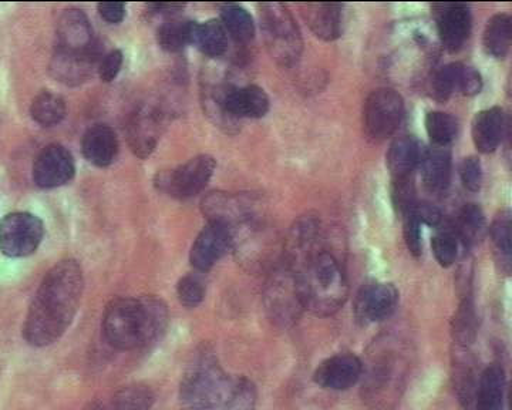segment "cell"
Wrapping results in <instances>:
<instances>
[{"mask_svg": "<svg viewBox=\"0 0 512 410\" xmlns=\"http://www.w3.org/2000/svg\"><path fill=\"white\" fill-rule=\"evenodd\" d=\"M256 398L254 383L224 371L207 356L198 359L181 382V410H254Z\"/></svg>", "mask_w": 512, "mask_h": 410, "instance_id": "cell-2", "label": "cell"}, {"mask_svg": "<svg viewBox=\"0 0 512 410\" xmlns=\"http://www.w3.org/2000/svg\"><path fill=\"white\" fill-rule=\"evenodd\" d=\"M84 291L82 267L63 260L50 268L30 304L23 336L29 345L43 348L59 341L72 325Z\"/></svg>", "mask_w": 512, "mask_h": 410, "instance_id": "cell-1", "label": "cell"}, {"mask_svg": "<svg viewBox=\"0 0 512 410\" xmlns=\"http://www.w3.org/2000/svg\"><path fill=\"white\" fill-rule=\"evenodd\" d=\"M197 22L192 20L173 19L165 22L158 29L157 39L158 45L165 52L178 53L185 47L194 45L195 30H197Z\"/></svg>", "mask_w": 512, "mask_h": 410, "instance_id": "cell-29", "label": "cell"}, {"mask_svg": "<svg viewBox=\"0 0 512 410\" xmlns=\"http://www.w3.org/2000/svg\"><path fill=\"white\" fill-rule=\"evenodd\" d=\"M76 176V161L69 149L62 144H49L37 154L33 164V181L37 187L57 188L66 186Z\"/></svg>", "mask_w": 512, "mask_h": 410, "instance_id": "cell-9", "label": "cell"}, {"mask_svg": "<svg viewBox=\"0 0 512 410\" xmlns=\"http://www.w3.org/2000/svg\"><path fill=\"white\" fill-rule=\"evenodd\" d=\"M101 19L111 25H119L126 18V5L120 2H103L97 5Z\"/></svg>", "mask_w": 512, "mask_h": 410, "instance_id": "cell-44", "label": "cell"}, {"mask_svg": "<svg viewBox=\"0 0 512 410\" xmlns=\"http://www.w3.org/2000/svg\"><path fill=\"white\" fill-rule=\"evenodd\" d=\"M476 406L477 410L505 409V372L500 365H490L481 373Z\"/></svg>", "mask_w": 512, "mask_h": 410, "instance_id": "cell-24", "label": "cell"}, {"mask_svg": "<svg viewBox=\"0 0 512 410\" xmlns=\"http://www.w3.org/2000/svg\"><path fill=\"white\" fill-rule=\"evenodd\" d=\"M414 214L419 218L420 224L429 225V227H439L441 224V220H443V215H441V211L436 205L431 203H427V201H417L416 205H414Z\"/></svg>", "mask_w": 512, "mask_h": 410, "instance_id": "cell-43", "label": "cell"}, {"mask_svg": "<svg viewBox=\"0 0 512 410\" xmlns=\"http://www.w3.org/2000/svg\"><path fill=\"white\" fill-rule=\"evenodd\" d=\"M168 325V309L156 297L117 298L107 305L103 332L120 351H136L156 342Z\"/></svg>", "mask_w": 512, "mask_h": 410, "instance_id": "cell-3", "label": "cell"}, {"mask_svg": "<svg viewBox=\"0 0 512 410\" xmlns=\"http://www.w3.org/2000/svg\"><path fill=\"white\" fill-rule=\"evenodd\" d=\"M512 23L508 15H495L484 29L483 45L488 56L503 60L511 49Z\"/></svg>", "mask_w": 512, "mask_h": 410, "instance_id": "cell-25", "label": "cell"}, {"mask_svg": "<svg viewBox=\"0 0 512 410\" xmlns=\"http://www.w3.org/2000/svg\"><path fill=\"white\" fill-rule=\"evenodd\" d=\"M221 23L227 35L239 45H248L255 39V22L247 9L238 5H224L221 9Z\"/></svg>", "mask_w": 512, "mask_h": 410, "instance_id": "cell-28", "label": "cell"}, {"mask_svg": "<svg viewBox=\"0 0 512 410\" xmlns=\"http://www.w3.org/2000/svg\"><path fill=\"white\" fill-rule=\"evenodd\" d=\"M153 402V392L147 386L131 385L117 392L106 410H150Z\"/></svg>", "mask_w": 512, "mask_h": 410, "instance_id": "cell-33", "label": "cell"}, {"mask_svg": "<svg viewBox=\"0 0 512 410\" xmlns=\"http://www.w3.org/2000/svg\"><path fill=\"white\" fill-rule=\"evenodd\" d=\"M123 63L124 55L119 49L111 50L107 55L101 57L99 67H97L101 82L111 83L113 80H116V77L119 76L121 72Z\"/></svg>", "mask_w": 512, "mask_h": 410, "instance_id": "cell-41", "label": "cell"}, {"mask_svg": "<svg viewBox=\"0 0 512 410\" xmlns=\"http://www.w3.org/2000/svg\"><path fill=\"white\" fill-rule=\"evenodd\" d=\"M453 230L460 244L466 248L480 243L487 231V221H485L484 211L481 210L480 205H464L458 213L456 227Z\"/></svg>", "mask_w": 512, "mask_h": 410, "instance_id": "cell-26", "label": "cell"}, {"mask_svg": "<svg viewBox=\"0 0 512 410\" xmlns=\"http://www.w3.org/2000/svg\"><path fill=\"white\" fill-rule=\"evenodd\" d=\"M460 178L463 186L471 193H477L483 186V166L476 156L466 157L460 166Z\"/></svg>", "mask_w": 512, "mask_h": 410, "instance_id": "cell-39", "label": "cell"}, {"mask_svg": "<svg viewBox=\"0 0 512 410\" xmlns=\"http://www.w3.org/2000/svg\"><path fill=\"white\" fill-rule=\"evenodd\" d=\"M194 45L204 53L205 56L221 57L228 49V35L220 20H207L198 23L195 30Z\"/></svg>", "mask_w": 512, "mask_h": 410, "instance_id": "cell-31", "label": "cell"}, {"mask_svg": "<svg viewBox=\"0 0 512 410\" xmlns=\"http://www.w3.org/2000/svg\"><path fill=\"white\" fill-rule=\"evenodd\" d=\"M66 114L67 104L63 97L49 90L37 94L30 104V116L42 127L57 126L66 119Z\"/></svg>", "mask_w": 512, "mask_h": 410, "instance_id": "cell-30", "label": "cell"}, {"mask_svg": "<svg viewBox=\"0 0 512 410\" xmlns=\"http://www.w3.org/2000/svg\"><path fill=\"white\" fill-rule=\"evenodd\" d=\"M474 328H476V315H474L473 304L470 301H464L454 319V334L457 338L468 339L474 334Z\"/></svg>", "mask_w": 512, "mask_h": 410, "instance_id": "cell-40", "label": "cell"}, {"mask_svg": "<svg viewBox=\"0 0 512 410\" xmlns=\"http://www.w3.org/2000/svg\"><path fill=\"white\" fill-rule=\"evenodd\" d=\"M433 12L441 45L448 53L460 52L473 29L470 6L466 3H434Z\"/></svg>", "mask_w": 512, "mask_h": 410, "instance_id": "cell-10", "label": "cell"}, {"mask_svg": "<svg viewBox=\"0 0 512 410\" xmlns=\"http://www.w3.org/2000/svg\"><path fill=\"white\" fill-rule=\"evenodd\" d=\"M490 238L498 267L504 274H510L512 257L510 210H501L495 215L490 227Z\"/></svg>", "mask_w": 512, "mask_h": 410, "instance_id": "cell-27", "label": "cell"}, {"mask_svg": "<svg viewBox=\"0 0 512 410\" xmlns=\"http://www.w3.org/2000/svg\"><path fill=\"white\" fill-rule=\"evenodd\" d=\"M413 208L402 215L403 237L410 254H412L413 257L419 258L421 252H423V244H421V224L419 218L414 214Z\"/></svg>", "mask_w": 512, "mask_h": 410, "instance_id": "cell-38", "label": "cell"}, {"mask_svg": "<svg viewBox=\"0 0 512 410\" xmlns=\"http://www.w3.org/2000/svg\"><path fill=\"white\" fill-rule=\"evenodd\" d=\"M221 107L229 119L238 122L241 119H262L271 109V102L262 87L249 84L235 89L225 87Z\"/></svg>", "mask_w": 512, "mask_h": 410, "instance_id": "cell-16", "label": "cell"}, {"mask_svg": "<svg viewBox=\"0 0 512 410\" xmlns=\"http://www.w3.org/2000/svg\"><path fill=\"white\" fill-rule=\"evenodd\" d=\"M120 144L116 131L106 124H97L84 133L82 151L84 159L93 166L106 168L117 159Z\"/></svg>", "mask_w": 512, "mask_h": 410, "instance_id": "cell-21", "label": "cell"}, {"mask_svg": "<svg viewBox=\"0 0 512 410\" xmlns=\"http://www.w3.org/2000/svg\"><path fill=\"white\" fill-rule=\"evenodd\" d=\"M461 66L463 63H450L434 73L431 79V94L437 102H447L454 93H458Z\"/></svg>", "mask_w": 512, "mask_h": 410, "instance_id": "cell-34", "label": "cell"}, {"mask_svg": "<svg viewBox=\"0 0 512 410\" xmlns=\"http://www.w3.org/2000/svg\"><path fill=\"white\" fill-rule=\"evenodd\" d=\"M424 187L433 194L446 193L451 181V156L447 149L426 150L420 163Z\"/></svg>", "mask_w": 512, "mask_h": 410, "instance_id": "cell-23", "label": "cell"}, {"mask_svg": "<svg viewBox=\"0 0 512 410\" xmlns=\"http://www.w3.org/2000/svg\"><path fill=\"white\" fill-rule=\"evenodd\" d=\"M268 309L272 317L281 322L293 321L299 317L303 308L298 278L291 267L275 272L269 284Z\"/></svg>", "mask_w": 512, "mask_h": 410, "instance_id": "cell-13", "label": "cell"}, {"mask_svg": "<svg viewBox=\"0 0 512 410\" xmlns=\"http://www.w3.org/2000/svg\"><path fill=\"white\" fill-rule=\"evenodd\" d=\"M99 62V50L87 53H69L55 50L50 60V75L66 86H80L93 76Z\"/></svg>", "mask_w": 512, "mask_h": 410, "instance_id": "cell-18", "label": "cell"}, {"mask_svg": "<svg viewBox=\"0 0 512 410\" xmlns=\"http://www.w3.org/2000/svg\"><path fill=\"white\" fill-rule=\"evenodd\" d=\"M426 150L414 136H402L394 140L386 156L387 168L393 180L412 177L413 171L420 167Z\"/></svg>", "mask_w": 512, "mask_h": 410, "instance_id": "cell-22", "label": "cell"}, {"mask_svg": "<svg viewBox=\"0 0 512 410\" xmlns=\"http://www.w3.org/2000/svg\"><path fill=\"white\" fill-rule=\"evenodd\" d=\"M177 295L184 307H198L205 298L204 282L197 275H185L178 281Z\"/></svg>", "mask_w": 512, "mask_h": 410, "instance_id": "cell-37", "label": "cell"}, {"mask_svg": "<svg viewBox=\"0 0 512 410\" xmlns=\"http://www.w3.org/2000/svg\"><path fill=\"white\" fill-rule=\"evenodd\" d=\"M56 49L69 53H87L97 49L93 26L80 9L64 10L57 20Z\"/></svg>", "mask_w": 512, "mask_h": 410, "instance_id": "cell-15", "label": "cell"}, {"mask_svg": "<svg viewBox=\"0 0 512 410\" xmlns=\"http://www.w3.org/2000/svg\"><path fill=\"white\" fill-rule=\"evenodd\" d=\"M45 237V224L37 215L16 211L0 221V252L10 258L35 254Z\"/></svg>", "mask_w": 512, "mask_h": 410, "instance_id": "cell-8", "label": "cell"}, {"mask_svg": "<svg viewBox=\"0 0 512 410\" xmlns=\"http://www.w3.org/2000/svg\"><path fill=\"white\" fill-rule=\"evenodd\" d=\"M183 3H150L148 8L156 15H173L184 9Z\"/></svg>", "mask_w": 512, "mask_h": 410, "instance_id": "cell-45", "label": "cell"}, {"mask_svg": "<svg viewBox=\"0 0 512 410\" xmlns=\"http://www.w3.org/2000/svg\"><path fill=\"white\" fill-rule=\"evenodd\" d=\"M392 201L394 210L400 215L406 214L416 205V187L413 176L396 178L392 184Z\"/></svg>", "mask_w": 512, "mask_h": 410, "instance_id": "cell-36", "label": "cell"}, {"mask_svg": "<svg viewBox=\"0 0 512 410\" xmlns=\"http://www.w3.org/2000/svg\"><path fill=\"white\" fill-rule=\"evenodd\" d=\"M458 247H460V241L453 228H443L431 238L434 257L441 267H451L457 261Z\"/></svg>", "mask_w": 512, "mask_h": 410, "instance_id": "cell-35", "label": "cell"}, {"mask_svg": "<svg viewBox=\"0 0 512 410\" xmlns=\"http://www.w3.org/2000/svg\"><path fill=\"white\" fill-rule=\"evenodd\" d=\"M163 133V116L154 107L140 106L131 113L127 123L130 149L140 159H147L156 150Z\"/></svg>", "mask_w": 512, "mask_h": 410, "instance_id": "cell-14", "label": "cell"}, {"mask_svg": "<svg viewBox=\"0 0 512 410\" xmlns=\"http://www.w3.org/2000/svg\"><path fill=\"white\" fill-rule=\"evenodd\" d=\"M426 131L431 143L440 149H446L458 134L456 117L444 112H429L426 116Z\"/></svg>", "mask_w": 512, "mask_h": 410, "instance_id": "cell-32", "label": "cell"}, {"mask_svg": "<svg viewBox=\"0 0 512 410\" xmlns=\"http://www.w3.org/2000/svg\"><path fill=\"white\" fill-rule=\"evenodd\" d=\"M505 130H507V119L501 107L494 106L481 110L474 116L471 124L474 146L480 153H494L503 143Z\"/></svg>", "mask_w": 512, "mask_h": 410, "instance_id": "cell-20", "label": "cell"}, {"mask_svg": "<svg viewBox=\"0 0 512 410\" xmlns=\"http://www.w3.org/2000/svg\"><path fill=\"white\" fill-rule=\"evenodd\" d=\"M404 117V100L389 87L373 90L363 106V129L370 140L380 143L392 137Z\"/></svg>", "mask_w": 512, "mask_h": 410, "instance_id": "cell-6", "label": "cell"}, {"mask_svg": "<svg viewBox=\"0 0 512 410\" xmlns=\"http://www.w3.org/2000/svg\"><path fill=\"white\" fill-rule=\"evenodd\" d=\"M362 372V361L357 356L339 354L319 365L313 381L329 391H348L359 382Z\"/></svg>", "mask_w": 512, "mask_h": 410, "instance_id": "cell-17", "label": "cell"}, {"mask_svg": "<svg viewBox=\"0 0 512 410\" xmlns=\"http://www.w3.org/2000/svg\"><path fill=\"white\" fill-rule=\"evenodd\" d=\"M298 278L303 308L319 317L335 314L348 299L345 271L335 255L320 250L292 268Z\"/></svg>", "mask_w": 512, "mask_h": 410, "instance_id": "cell-4", "label": "cell"}, {"mask_svg": "<svg viewBox=\"0 0 512 410\" xmlns=\"http://www.w3.org/2000/svg\"><path fill=\"white\" fill-rule=\"evenodd\" d=\"M399 304V291L387 282H366L357 292L355 315L362 324H377L386 321L396 311Z\"/></svg>", "mask_w": 512, "mask_h": 410, "instance_id": "cell-11", "label": "cell"}, {"mask_svg": "<svg viewBox=\"0 0 512 410\" xmlns=\"http://www.w3.org/2000/svg\"><path fill=\"white\" fill-rule=\"evenodd\" d=\"M484 87V80L481 73L474 67L461 66L460 80H458V93L463 96L473 97L481 93Z\"/></svg>", "mask_w": 512, "mask_h": 410, "instance_id": "cell-42", "label": "cell"}, {"mask_svg": "<svg viewBox=\"0 0 512 410\" xmlns=\"http://www.w3.org/2000/svg\"><path fill=\"white\" fill-rule=\"evenodd\" d=\"M343 6L340 3H302L301 13L313 35L333 42L342 35Z\"/></svg>", "mask_w": 512, "mask_h": 410, "instance_id": "cell-19", "label": "cell"}, {"mask_svg": "<svg viewBox=\"0 0 512 410\" xmlns=\"http://www.w3.org/2000/svg\"><path fill=\"white\" fill-rule=\"evenodd\" d=\"M217 168V160L208 154L194 157L174 170L158 173L156 187L177 200L198 196L210 183Z\"/></svg>", "mask_w": 512, "mask_h": 410, "instance_id": "cell-7", "label": "cell"}, {"mask_svg": "<svg viewBox=\"0 0 512 410\" xmlns=\"http://www.w3.org/2000/svg\"><path fill=\"white\" fill-rule=\"evenodd\" d=\"M234 244V233L229 225L210 221L192 244L190 261L197 271H210Z\"/></svg>", "mask_w": 512, "mask_h": 410, "instance_id": "cell-12", "label": "cell"}, {"mask_svg": "<svg viewBox=\"0 0 512 410\" xmlns=\"http://www.w3.org/2000/svg\"><path fill=\"white\" fill-rule=\"evenodd\" d=\"M261 26L272 59L284 67L295 66L301 59L303 40L292 13L284 3H262Z\"/></svg>", "mask_w": 512, "mask_h": 410, "instance_id": "cell-5", "label": "cell"}]
</instances>
